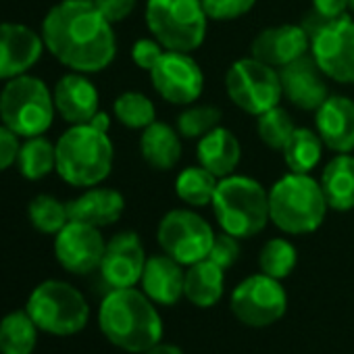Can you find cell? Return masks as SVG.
Returning <instances> with one entry per match:
<instances>
[{
	"instance_id": "obj_1",
	"label": "cell",
	"mask_w": 354,
	"mask_h": 354,
	"mask_svg": "<svg viewBox=\"0 0 354 354\" xmlns=\"http://www.w3.org/2000/svg\"><path fill=\"white\" fill-rule=\"evenodd\" d=\"M44 48L69 71L100 73L117 57L115 26L92 0H61L42 21Z\"/></svg>"
},
{
	"instance_id": "obj_2",
	"label": "cell",
	"mask_w": 354,
	"mask_h": 354,
	"mask_svg": "<svg viewBox=\"0 0 354 354\" xmlns=\"http://www.w3.org/2000/svg\"><path fill=\"white\" fill-rule=\"evenodd\" d=\"M98 325L104 337L131 354L162 342V319L154 302L136 288H113L100 302Z\"/></svg>"
},
{
	"instance_id": "obj_3",
	"label": "cell",
	"mask_w": 354,
	"mask_h": 354,
	"mask_svg": "<svg viewBox=\"0 0 354 354\" xmlns=\"http://www.w3.org/2000/svg\"><path fill=\"white\" fill-rule=\"evenodd\" d=\"M57 173L80 190L100 186L113 171L115 146L109 131L90 123L71 125L57 142Z\"/></svg>"
},
{
	"instance_id": "obj_4",
	"label": "cell",
	"mask_w": 354,
	"mask_h": 354,
	"mask_svg": "<svg viewBox=\"0 0 354 354\" xmlns=\"http://www.w3.org/2000/svg\"><path fill=\"white\" fill-rule=\"evenodd\" d=\"M329 207L321 184L310 173H286L269 190L271 223L288 236H306L317 232Z\"/></svg>"
},
{
	"instance_id": "obj_5",
	"label": "cell",
	"mask_w": 354,
	"mask_h": 354,
	"mask_svg": "<svg viewBox=\"0 0 354 354\" xmlns=\"http://www.w3.org/2000/svg\"><path fill=\"white\" fill-rule=\"evenodd\" d=\"M211 207L221 232L238 240L259 236L271 221L269 192L250 175L234 173L219 180Z\"/></svg>"
},
{
	"instance_id": "obj_6",
	"label": "cell",
	"mask_w": 354,
	"mask_h": 354,
	"mask_svg": "<svg viewBox=\"0 0 354 354\" xmlns=\"http://www.w3.org/2000/svg\"><path fill=\"white\" fill-rule=\"evenodd\" d=\"M144 21L167 50L194 53L205 44L211 19L203 0H146Z\"/></svg>"
},
{
	"instance_id": "obj_7",
	"label": "cell",
	"mask_w": 354,
	"mask_h": 354,
	"mask_svg": "<svg viewBox=\"0 0 354 354\" xmlns=\"http://www.w3.org/2000/svg\"><path fill=\"white\" fill-rule=\"evenodd\" d=\"M55 115L53 90L36 75L26 73L13 77L0 92V121L19 138L44 136Z\"/></svg>"
},
{
	"instance_id": "obj_8",
	"label": "cell",
	"mask_w": 354,
	"mask_h": 354,
	"mask_svg": "<svg viewBox=\"0 0 354 354\" xmlns=\"http://www.w3.org/2000/svg\"><path fill=\"white\" fill-rule=\"evenodd\" d=\"M26 310L40 331L53 335L80 333L90 319V304L84 294L61 279H46L34 288Z\"/></svg>"
},
{
	"instance_id": "obj_9",
	"label": "cell",
	"mask_w": 354,
	"mask_h": 354,
	"mask_svg": "<svg viewBox=\"0 0 354 354\" xmlns=\"http://www.w3.org/2000/svg\"><path fill=\"white\" fill-rule=\"evenodd\" d=\"M225 92L240 111L259 117L283 98L279 69L254 57L238 59L225 73Z\"/></svg>"
},
{
	"instance_id": "obj_10",
	"label": "cell",
	"mask_w": 354,
	"mask_h": 354,
	"mask_svg": "<svg viewBox=\"0 0 354 354\" xmlns=\"http://www.w3.org/2000/svg\"><path fill=\"white\" fill-rule=\"evenodd\" d=\"M215 236L211 223L192 209H173L165 213L156 227L160 250L184 267L207 259Z\"/></svg>"
},
{
	"instance_id": "obj_11",
	"label": "cell",
	"mask_w": 354,
	"mask_h": 354,
	"mask_svg": "<svg viewBox=\"0 0 354 354\" xmlns=\"http://www.w3.org/2000/svg\"><path fill=\"white\" fill-rule=\"evenodd\" d=\"M230 308L234 317L248 327H269L286 315L288 294L279 279L254 273L234 288Z\"/></svg>"
},
{
	"instance_id": "obj_12",
	"label": "cell",
	"mask_w": 354,
	"mask_h": 354,
	"mask_svg": "<svg viewBox=\"0 0 354 354\" xmlns=\"http://www.w3.org/2000/svg\"><path fill=\"white\" fill-rule=\"evenodd\" d=\"M310 57L329 82L354 86V19H329L310 36Z\"/></svg>"
},
{
	"instance_id": "obj_13",
	"label": "cell",
	"mask_w": 354,
	"mask_h": 354,
	"mask_svg": "<svg viewBox=\"0 0 354 354\" xmlns=\"http://www.w3.org/2000/svg\"><path fill=\"white\" fill-rule=\"evenodd\" d=\"M150 84L165 102L173 106H188L198 102L203 96L205 73L190 53L165 50L150 71Z\"/></svg>"
},
{
	"instance_id": "obj_14",
	"label": "cell",
	"mask_w": 354,
	"mask_h": 354,
	"mask_svg": "<svg viewBox=\"0 0 354 354\" xmlns=\"http://www.w3.org/2000/svg\"><path fill=\"white\" fill-rule=\"evenodd\" d=\"M104 250L106 240L100 227L82 221H69L55 236V257L59 265L73 275H88L100 269Z\"/></svg>"
},
{
	"instance_id": "obj_15",
	"label": "cell",
	"mask_w": 354,
	"mask_h": 354,
	"mask_svg": "<svg viewBox=\"0 0 354 354\" xmlns=\"http://www.w3.org/2000/svg\"><path fill=\"white\" fill-rule=\"evenodd\" d=\"M146 250L136 232H119L106 242L100 263L102 279L113 288H136L146 267Z\"/></svg>"
},
{
	"instance_id": "obj_16",
	"label": "cell",
	"mask_w": 354,
	"mask_h": 354,
	"mask_svg": "<svg viewBox=\"0 0 354 354\" xmlns=\"http://www.w3.org/2000/svg\"><path fill=\"white\" fill-rule=\"evenodd\" d=\"M44 53L42 34L24 24H0V80L30 73Z\"/></svg>"
},
{
	"instance_id": "obj_17",
	"label": "cell",
	"mask_w": 354,
	"mask_h": 354,
	"mask_svg": "<svg viewBox=\"0 0 354 354\" xmlns=\"http://www.w3.org/2000/svg\"><path fill=\"white\" fill-rule=\"evenodd\" d=\"M310 53V36L302 24H283L265 28L250 44V57L281 69Z\"/></svg>"
},
{
	"instance_id": "obj_18",
	"label": "cell",
	"mask_w": 354,
	"mask_h": 354,
	"mask_svg": "<svg viewBox=\"0 0 354 354\" xmlns=\"http://www.w3.org/2000/svg\"><path fill=\"white\" fill-rule=\"evenodd\" d=\"M283 96L300 111L315 113L329 96L327 77L308 55L296 59L294 63L279 69Z\"/></svg>"
},
{
	"instance_id": "obj_19",
	"label": "cell",
	"mask_w": 354,
	"mask_h": 354,
	"mask_svg": "<svg viewBox=\"0 0 354 354\" xmlns=\"http://www.w3.org/2000/svg\"><path fill=\"white\" fill-rule=\"evenodd\" d=\"M55 109L69 125L90 123L100 111V94L86 73L69 71L53 88Z\"/></svg>"
},
{
	"instance_id": "obj_20",
	"label": "cell",
	"mask_w": 354,
	"mask_h": 354,
	"mask_svg": "<svg viewBox=\"0 0 354 354\" xmlns=\"http://www.w3.org/2000/svg\"><path fill=\"white\" fill-rule=\"evenodd\" d=\"M315 129L327 150L352 152L354 150V100L344 94H329L315 111Z\"/></svg>"
},
{
	"instance_id": "obj_21",
	"label": "cell",
	"mask_w": 354,
	"mask_h": 354,
	"mask_svg": "<svg viewBox=\"0 0 354 354\" xmlns=\"http://www.w3.org/2000/svg\"><path fill=\"white\" fill-rule=\"evenodd\" d=\"M142 292L160 306H173L184 298L186 269L182 263L162 254L148 257L142 273Z\"/></svg>"
},
{
	"instance_id": "obj_22",
	"label": "cell",
	"mask_w": 354,
	"mask_h": 354,
	"mask_svg": "<svg viewBox=\"0 0 354 354\" xmlns=\"http://www.w3.org/2000/svg\"><path fill=\"white\" fill-rule=\"evenodd\" d=\"M69 219L82 221L94 227H106L121 219L125 211V198L119 190L92 186L86 188L77 198L67 203Z\"/></svg>"
},
{
	"instance_id": "obj_23",
	"label": "cell",
	"mask_w": 354,
	"mask_h": 354,
	"mask_svg": "<svg viewBox=\"0 0 354 354\" xmlns=\"http://www.w3.org/2000/svg\"><path fill=\"white\" fill-rule=\"evenodd\" d=\"M196 158L198 165L209 169L217 180H223L236 173L242 160V144L232 129L219 125L198 140Z\"/></svg>"
},
{
	"instance_id": "obj_24",
	"label": "cell",
	"mask_w": 354,
	"mask_h": 354,
	"mask_svg": "<svg viewBox=\"0 0 354 354\" xmlns=\"http://www.w3.org/2000/svg\"><path fill=\"white\" fill-rule=\"evenodd\" d=\"M177 127L165 121H154L140 136V154L144 162L154 171H171L182 158L184 146Z\"/></svg>"
},
{
	"instance_id": "obj_25",
	"label": "cell",
	"mask_w": 354,
	"mask_h": 354,
	"mask_svg": "<svg viewBox=\"0 0 354 354\" xmlns=\"http://www.w3.org/2000/svg\"><path fill=\"white\" fill-rule=\"evenodd\" d=\"M321 190L329 211L348 213L354 209V154L339 152L323 167Z\"/></svg>"
},
{
	"instance_id": "obj_26",
	"label": "cell",
	"mask_w": 354,
	"mask_h": 354,
	"mask_svg": "<svg viewBox=\"0 0 354 354\" xmlns=\"http://www.w3.org/2000/svg\"><path fill=\"white\" fill-rule=\"evenodd\" d=\"M225 292V269L211 259H203L186 269L184 298L198 308L215 306Z\"/></svg>"
},
{
	"instance_id": "obj_27",
	"label": "cell",
	"mask_w": 354,
	"mask_h": 354,
	"mask_svg": "<svg viewBox=\"0 0 354 354\" xmlns=\"http://www.w3.org/2000/svg\"><path fill=\"white\" fill-rule=\"evenodd\" d=\"M219 180L203 165H190L175 177V194L192 209L211 207Z\"/></svg>"
},
{
	"instance_id": "obj_28",
	"label": "cell",
	"mask_w": 354,
	"mask_h": 354,
	"mask_svg": "<svg viewBox=\"0 0 354 354\" xmlns=\"http://www.w3.org/2000/svg\"><path fill=\"white\" fill-rule=\"evenodd\" d=\"M325 144L317 129L296 127L288 144L283 146V160L294 173H313L323 158Z\"/></svg>"
},
{
	"instance_id": "obj_29",
	"label": "cell",
	"mask_w": 354,
	"mask_h": 354,
	"mask_svg": "<svg viewBox=\"0 0 354 354\" xmlns=\"http://www.w3.org/2000/svg\"><path fill=\"white\" fill-rule=\"evenodd\" d=\"M38 344V325L28 310H13L0 321V354H32Z\"/></svg>"
},
{
	"instance_id": "obj_30",
	"label": "cell",
	"mask_w": 354,
	"mask_h": 354,
	"mask_svg": "<svg viewBox=\"0 0 354 354\" xmlns=\"http://www.w3.org/2000/svg\"><path fill=\"white\" fill-rule=\"evenodd\" d=\"M17 167L26 180H42V177L57 171V144H53L44 136L26 138L19 148Z\"/></svg>"
},
{
	"instance_id": "obj_31",
	"label": "cell",
	"mask_w": 354,
	"mask_h": 354,
	"mask_svg": "<svg viewBox=\"0 0 354 354\" xmlns=\"http://www.w3.org/2000/svg\"><path fill=\"white\" fill-rule=\"evenodd\" d=\"M113 115L123 127L142 131L150 123L156 121V106L146 94L136 92V90H127L115 98Z\"/></svg>"
},
{
	"instance_id": "obj_32",
	"label": "cell",
	"mask_w": 354,
	"mask_h": 354,
	"mask_svg": "<svg viewBox=\"0 0 354 354\" xmlns=\"http://www.w3.org/2000/svg\"><path fill=\"white\" fill-rule=\"evenodd\" d=\"M298 265V250L296 246L286 240V238H271L263 244L259 252V267L261 273L275 277V279H286L292 275V271Z\"/></svg>"
},
{
	"instance_id": "obj_33",
	"label": "cell",
	"mask_w": 354,
	"mask_h": 354,
	"mask_svg": "<svg viewBox=\"0 0 354 354\" xmlns=\"http://www.w3.org/2000/svg\"><path fill=\"white\" fill-rule=\"evenodd\" d=\"M28 217L40 234L48 236H57L71 221L67 203H61L50 194H38L28 207Z\"/></svg>"
},
{
	"instance_id": "obj_34",
	"label": "cell",
	"mask_w": 354,
	"mask_h": 354,
	"mask_svg": "<svg viewBox=\"0 0 354 354\" xmlns=\"http://www.w3.org/2000/svg\"><path fill=\"white\" fill-rule=\"evenodd\" d=\"M221 109L215 104H188L177 117V131L184 140H201L221 125Z\"/></svg>"
},
{
	"instance_id": "obj_35",
	"label": "cell",
	"mask_w": 354,
	"mask_h": 354,
	"mask_svg": "<svg viewBox=\"0 0 354 354\" xmlns=\"http://www.w3.org/2000/svg\"><path fill=\"white\" fill-rule=\"evenodd\" d=\"M294 129H296V125H294L292 115L279 104L257 117V133H259L261 142L271 150H283V146L292 138Z\"/></svg>"
},
{
	"instance_id": "obj_36",
	"label": "cell",
	"mask_w": 354,
	"mask_h": 354,
	"mask_svg": "<svg viewBox=\"0 0 354 354\" xmlns=\"http://www.w3.org/2000/svg\"><path fill=\"white\" fill-rule=\"evenodd\" d=\"M257 0H203V7L211 21H236L248 15Z\"/></svg>"
},
{
	"instance_id": "obj_37",
	"label": "cell",
	"mask_w": 354,
	"mask_h": 354,
	"mask_svg": "<svg viewBox=\"0 0 354 354\" xmlns=\"http://www.w3.org/2000/svg\"><path fill=\"white\" fill-rule=\"evenodd\" d=\"M207 259H211L213 263H217L221 269L227 271V269L234 267V265L238 263V259H240V240L234 238V236H230V234H225V232L217 234L215 240H213V246H211V252H209Z\"/></svg>"
},
{
	"instance_id": "obj_38",
	"label": "cell",
	"mask_w": 354,
	"mask_h": 354,
	"mask_svg": "<svg viewBox=\"0 0 354 354\" xmlns=\"http://www.w3.org/2000/svg\"><path fill=\"white\" fill-rule=\"evenodd\" d=\"M165 46L158 42V40H154L152 36L150 38H140V40H136L133 42V46H131V61H133V65L138 67V69H142V71H152V67L160 61V57L165 55Z\"/></svg>"
},
{
	"instance_id": "obj_39",
	"label": "cell",
	"mask_w": 354,
	"mask_h": 354,
	"mask_svg": "<svg viewBox=\"0 0 354 354\" xmlns=\"http://www.w3.org/2000/svg\"><path fill=\"white\" fill-rule=\"evenodd\" d=\"M19 136L9 129L5 123H0V171H7L9 167L17 165V156H19Z\"/></svg>"
},
{
	"instance_id": "obj_40",
	"label": "cell",
	"mask_w": 354,
	"mask_h": 354,
	"mask_svg": "<svg viewBox=\"0 0 354 354\" xmlns=\"http://www.w3.org/2000/svg\"><path fill=\"white\" fill-rule=\"evenodd\" d=\"M94 5L113 26H117L136 11L138 0H94Z\"/></svg>"
},
{
	"instance_id": "obj_41",
	"label": "cell",
	"mask_w": 354,
	"mask_h": 354,
	"mask_svg": "<svg viewBox=\"0 0 354 354\" xmlns=\"http://www.w3.org/2000/svg\"><path fill=\"white\" fill-rule=\"evenodd\" d=\"M310 3H313V11H317L327 19H337L348 11V0H310Z\"/></svg>"
},
{
	"instance_id": "obj_42",
	"label": "cell",
	"mask_w": 354,
	"mask_h": 354,
	"mask_svg": "<svg viewBox=\"0 0 354 354\" xmlns=\"http://www.w3.org/2000/svg\"><path fill=\"white\" fill-rule=\"evenodd\" d=\"M144 354H184V350L175 344H167V342H158L156 346H152L150 350H146Z\"/></svg>"
},
{
	"instance_id": "obj_43",
	"label": "cell",
	"mask_w": 354,
	"mask_h": 354,
	"mask_svg": "<svg viewBox=\"0 0 354 354\" xmlns=\"http://www.w3.org/2000/svg\"><path fill=\"white\" fill-rule=\"evenodd\" d=\"M90 125H94V127L100 129V131H109V129H111V117H109L104 111H98V113L92 117Z\"/></svg>"
},
{
	"instance_id": "obj_44",
	"label": "cell",
	"mask_w": 354,
	"mask_h": 354,
	"mask_svg": "<svg viewBox=\"0 0 354 354\" xmlns=\"http://www.w3.org/2000/svg\"><path fill=\"white\" fill-rule=\"evenodd\" d=\"M348 11L354 13V0H348Z\"/></svg>"
},
{
	"instance_id": "obj_45",
	"label": "cell",
	"mask_w": 354,
	"mask_h": 354,
	"mask_svg": "<svg viewBox=\"0 0 354 354\" xmlns=\"http://www.w3.org/2000/svg\"><path fill=\"white\" fill-rule=\"evenodd\" d=\"M92 3H94V0H92Z\"/></svg>"
}]
</instances>
